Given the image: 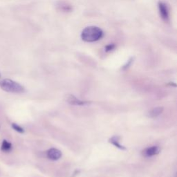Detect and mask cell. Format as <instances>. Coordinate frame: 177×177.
I'll return each mask as SVG.
<instances>
[{"label": "cell", "mask_w": 177, "mask_h": 177, "mask_svg": "<svg viewBox=\"0 0 177 177\" xmlns=\"http://www.w3.org/2000/svg\"><path fill=\"white\" fill-rule=\"evenodd\" d=\"M103 36V31L98 27L91 26L85 28L81 33V38L87 42H93L100 40Z\"/></svg>", "instance_id": "obj_1"}, {"label": "cell", "mask_w": 177, "mask_h": 177, "mask_svg": "<svg viewBox=\"0 0 177 177\" xmlns=\"http://www.w3.org/2000/svg\"><path fill=\"white\" fill-rule=\"evenodd\" d=\"M0 87L6 92L20 93L24 92V88L22 85L10 79H4L0 82Z\"/></svg>", "instance_id": "obj_2"}, {"label": "cell", "mask_w": 177, "mask_h": 177, "mask_svg": "<svg viewBox=\"0 0 177 177\" xmlns=\"http://www.w3.org/2000/svg\"><path fill=\"white\" fill-rule=\"evenodd\" d=\"M158 10H159V13L161 18L165 21H168L169 20V10L167 4L164 3V2H160L158 5Z\"/></svg>", "instance_id": "obj_3"}, {"label": "cell", "mask_w": 177, "mask_h": 177, "mask_svg": "<svg viewBox=\"0 0 177 177\" xmlns=\"http://www.w3.org/2000/svg\"><path fill=\"white\" fill-rule=\"evenodd\" d=\"M46 155H47V157L49 159L57 161L61 158L62 152L59 150L56 149V148H51V149L48 150Z\"/></svg>", "instance_id": "obj_4"}, {"label": "cell", "mask_w": 177, "mask_h": 177, "mask_svg": "<svg viewBox=\"0 0 177 177\" xmlns=\"http://www.w3.org/2000/svg\"><path fill=\"white\" fill-rule=\"evenodd\" d=\"M67 101L69 104H71V105H85L89 103L88 102H86V101L80 100V99L77 98L76 97H75L74 96H72V95L67 96Z\"/></svg>", "instance_id": "obj_5"}, {"label": "cell", "mask_w": 177, "mask_h": 177, "mask_svg": "<svg viewBox=\"0 0 177 177\" xmlns=\"http://www.w3.org/2000/svg\"><path fill=\"white\" fill-rule=\"evenodd\" d=\"M159 152H160L159 147L152 146L148 147L145 151H143V154L147 157H150L158 154H159Z\"/></svg>", "instance_id": "obj_6"}, {"label": "cell", "mask_w": 177, "mask_h": 177, "mask_svg": "<svg viewBox=\"0 0 177 177\" xmlns=\"http://www.w3.org/2000/svg\"><path fill=\"white\" fill-rule=\"evenodd\" d=\"M163 111V108L162 107H155L152 109V110L150 111V112L148 113V116L150 118H155L159 115H161Z\"/></svg>", "instance_id": "obj_7"}, {"label": "cell", "mask_w": 177, "mask_h": 177, "mask_svg": "<svg viewBox=\"0 0 177 177\" xmlns=\"http://www.w3.org/2000/svg\"><path fill=\"white\" fill-rule=\"evenodd\" d=\"M12 149V144L6 140H4L2 143L1 150L3 152H9Z\"/></svg>", "instance_id": "obj_8"}, {"label": "cell", "mask_w": 177, "mask_h": 177, "mask_svg": "<svg viewBox=\"0 0 177 177\" xmlns=\"http://www.w3.org/2000/svg\"><path fill=\"white\" fill-rule=\"evenodd\" d=\"M118 139H119V137L118 136H114V137H112L111 139L109 140V142L112 143V144L114 145H115V146L116 147H118L119 148V149H121V150H125V147H124L123 145H121V144L119 143V141H118Z\"/></svg>", "instance_id": "obj_9"}, {"label": "cell", "mask_w": 177, "mask_h": 177, "mask_svg": "<svg viewBox=\"0 0 177 177\" xmlns=\"http://www.w3.org/2000/svg\"><path fill=\"white\" fill-rule=\"evenodd\" d=\"M12 127H13V129L14 130H15V131L17 132H19V133H24V129H23L22 127H20V125H18L16 124V123H13L12 124Z\"/></svg>", "instance_id": "obj_10"}, {"label": "cell", "mask_w": 177, "mask_h": 177, "mask_svg": "<svg viewBox=\"0 0 177 177\" xmlns=\"http://www.w3.org/2000/svg\"><path fill=\"white\" fill-rule=\"evenodd\" d=\"M115 48V45H114V44H108V45H107L105 46V51L107 52H109V51H112Z\"/></svg>", "instance_id": "obj_11"}, {"label": "cell", "mask_w": 177, "mask_h": 177, "mask_svg": "<svg viewBox=\"0 0 177 177\" xmlns=\"http://www.w3.org/2000/svg\"><path fill=\"white\" fill-rule=\"evenodd\" d=\"M132 58L131 59V60H129L128 61V62H127V64L126 65H125L124 66V67H123V69H127V68H128V67H129V65H131V63L132 62Z\"/></svg>", "instance_id": "obj_12"}, {"label": "cell", "mask_w": 177, "mask_h": 177, "mask_svg": "<svg viewBox=\"0 0 177 177\" xmlns=\"http://www.w3.org/2000/svg\"><path fill=\"white\" fill-rule=\"evenodd\" d=\"M0 78H1V75H0Z\"/></svg>", "instance_id": "obj_13"}]
</instances>
